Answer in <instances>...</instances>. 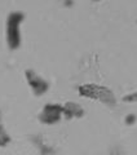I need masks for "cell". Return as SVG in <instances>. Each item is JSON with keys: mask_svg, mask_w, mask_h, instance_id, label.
Here are the masks:
<instances>
[{"mask_svg": "<svg viewBox=\"0 0 137 155\" xmlns=\"http://www.w3.org/2000/svg\"><path fill=\"white\" fill-rule=\"evenodd\" d=\"M80 94L85 96V97H91L95 100H100L101 102H104L106 105H114L115 104V98L112 96V92L104 88V87H99V85H83L79 88Z\"/></svg>", "mask_w": 137, "mask_h": 155, "instance_id": "obj_2", "label": "cell"}, {"mask_svg": "<svg viewBox=\"0 0 137 155\" xmlns=\"http://www.w3.org/2000/svg\"><path fill=\"white\" fill-rule=\"evenodd\" d=\"M83 109L75 102H67L65 106H62V114L66 116L67 119L75 118V116H82L83 115Z\"/></svg>", "mask_w": 137, "mask_h": 155, "instance_id": "obj_5", "label": "cell"}, {"mask_svg": "<svg viewBox=\"0 0 137 155\" xmlns=\"http://www.w3.org/2000/svg\"><path fill=\"white\" fill-rule=\"evenodd\" d=\"M135 120H136V116H135V115H128V116L125 118V123H127V124H132V123L135 122Z\"/></svg>", "mask_w": 137, "mask_h": 155, "instance_id": "obj_8", "label": "cell"}, {"mask_svg": "<svg viewBox=\"0 0 137 155\" xmlns=\"http://www.w3.org/2000/svg\"><path fill=\"white\" fill-rule=\"evenodd\" d=\"M25 19V14L21 12H13L7 18L5 25V36L9 49L16 51L21 45V32H19V26Z\"/></svg>", "mask_w": 137, "mask_h": 155, "instance_id": "obj_1", "label": "cell"}, {"mask_svg": "<svg viewBox=\"0 0 137 155\" xmlns=\"http://www.w3.org/2000/svg\"><path fill=\"white\" fill-rule=\"evenodd\" d=\"M9 142H11V137H9V134L7 133V130H5V128H4V125H3L2 113H0V147L7 146Z\"/></svg>", "mask_w": 137, "mask_h": 155, "instance_id": "obj_6", "label": "cell"}, {"mask_svg": "<svg viewBox=\"0 0 137 155\" xmlns=\"http://www.w3.org/2000/svg\"><path fill=\"white\" fill-rule=\"evenodd\" d=\"M125 102H135V101H137V92H135V93H131V94H128V96H125L124 98H123Z\"/></svg>", "mask_w": 137, "mask_h": 155, "instance_id": "obj_7", "label": "cell"}, {"mask_svg": "<svg viewBox=\"0 0 137 155\" xmlns=\"http://www.w3.org/2000/svg\"><path fill=\"white\" fill-rule=\"evenodd\" d=\"M61 115H62V106L56 104H48L47 106H44L43 111L39 115V119H40V122L45 124H55L60 122Z\"/></svg>", "mask_w": 137, "mask_h": 155, "instance_id": "obj_4", "label": "cell"}, {"mask_svg": "<svg viewBox=\"0 0 137 155\" xmlns=\"http://www.w3.org/2000/svg\"><path fill=\"white\" fill-rule=\"evenodd\" d=\"M25 76L28 85L31 87L32 92L36 96H42L49 89V84L47 80H44L42 76H39L34 70H26L25 71Z\"/></svg>", "mask_w": 137, "mask_h": 155, "instance_id": "obj_3", "label": "cell"}]
</instances>
